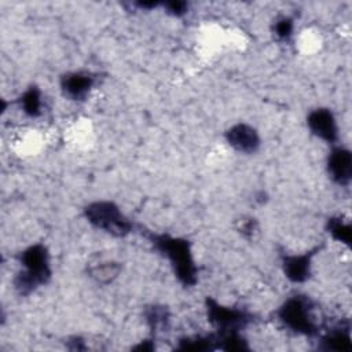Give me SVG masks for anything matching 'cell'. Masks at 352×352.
I'll use <instances>...</instances> for the list:
<instances>
[{"instance_id": "1", "label": "cell", "mask_w": 352, "mask_h": 352, "mask_svg": "<svg viewBox=\"0 0 352 352\" xmlns=\"http://www.w3.org/2000/svg\"><path fill=\"white\" fill-rule=\"evenodd\" d=\"M19 260L25 270L16 275L15 289L21 294H29L38 285L45 283L51 275L48 252L43 245H33L21 253Z\"/></svg>"}, {"instance_id": "2", "label": "cell", "mask_w": 352, "mask_h": 352, "mask_svg": "<svg viewBox=\"0 0 352 352\" xmlns=\"http://www.w3.org/2000/svg\"><path fill=\"white\" fill-rule=\"evenodd\" d=\"M153 243L172 263L176 276L186 286L195 283V265L191 257L190 245L184 239L170 238L166 235H153Z\"/></svg>"}, {"instance_id": "3", "label": "cell", "mask_w": 352, "mask_h": 352, "mask_svg": "<svg viewBox=\"0 0 352 352\" xmlns=\"http://www.w3.org/2000/svg\"><path fill=\"white\" fill-rule=\"evenodd\" d=\"M85 216L91 224L116 236H124L132 228L131 223L124 217L120 209L107 201H99L88 205Z\"/></svg>"}, {"instance_id": "4", "label": "cell", "mask_w": 352, "mask_h": 352, "mask_svg": "<svg viewBox=\"0 0 352 352\" xmlns=\"http://www.w3.org/2000/svg\"><path fill=\"white\" fill-rule=\"evenodd\" d=\"M279 319L292 330L312 336L315 333V323L311 315L309 300L296 296L289 298L278 311Z\"/></svg>"}, {"instance_id": "5", "label": "cell", "mask_w": 352, "mask_h": 352, "mask_svg": "<svg viewBox=\"0 0 352 352\" xmlns=\"http://www.w3.org/2000/svg\"><path fill=\"white\" fill-rule=\"evenodd\" d=\"M206 304L209 320L226 331H235L238 327L245 326L249 320V316L239 309L223 307L210 298H208Z\"/></svg>"}, {"instance_id": "6", "label": "cell", "mask_w": 352, "mask_h": 352, "mask_svg": "<svg viewBox=\"0 0 352 352\" xmlns=\"http://www.w3.org/2000/svg\"><path fill=\"white\" fill-rule=\"evenodd\" d=\"M228 143L238 151L254 153L260 146V139L252 126L246 124H236L226 133Z\"/></svg>"}, {"instance_id": "7", "label": "cell", "mask_w": 352, "mask_h": 352, "mask_svg": "<svg viewBox=\"0 0 352 352\" xmlns=\"http://www.w3.org/2000/svg\"><path fill=\"white\" fill-rule=\"evenodd\" d=\"M308 126L314 135L323 140L334 142L337 139V125L334 116L327 109H316L308 116Z\"/></svg>"}, {"instance_id": "8", "label": "cell", "mask_w": 352, "mask_h": 352, "mask_svg": "<svg viewBox=\"0 0 352 352\" xmlns=\"http://www.w3.org/2000/svg\"><path fill=\"white\" fill-rule=\"evenodd\" d=\"M329 173L340 184H346L352 175V155L346 148H334L329 157Z\"/></svg>"}, {"instance_id": "9", "label": "cell", "mask_w": 352, "mask_h": 352, "mask_svg": "<svg viewBox=\"0 0 352 352\" xmlns=\"http://www.w3.org/2000/svg\"><path fill=\"white\" fill-rule=\"evenodd\" d=\"M94 84V78L87 73H69L62 77V89L76 100L84 99Z\"/></svg>"}, {"instance_id": "10", "label": "cell", "mask_w": 352, "mask_h": 352, "mask_svg": "<svg viewBox=\"0 0 352 352\" xmlns=\"http://www.w3.org/2000/svg\"><path fill=\"white\" fill-rule=\"evenodd\" d=\"M311 256H285L283 257V270L286 276L293 282H304L309 276Z\"/></svg>"}, {"instance_id": "11", "label": "cell", "mask_w": 352, "mask_h": 352, "mask_svg": "<svg viewBox=\"0 0 352 352\" xmlns=\"http://www.w3.org/2000/svg\"><path fill=\"white\" fill-rule=\"evenodd\" d=\"M21 104L23 111L30 117H37L41 109L40 91L36 87H30L21 98Z\"/></svg>"}, {"instance_id": "12", "label": "cell", "mask_w": 352, "mask_h": 352, "mask_svg": "<svg viewBox=\"0 0 352 352\" xmlns=\"http://www.w3.org/2000/svg\"><path fill=\"white\" fill-rule=\"evenodd\" d=\"M324 344L327 349H333V351H346L351 346L349 337L342 331H334L329 334L324 338Z\"/></svg>"}, {"instance_id": "13", "label": "cell", "mask_w": 352, "mask_h": 352, "mask_svg": "<svg viewBox=\"0 0 352 352\" xmlns=\"http://www.w3.org/2000/svg\"><path fill=\"white\" fill-rule=\"evenodd\" d=\"M329 230L336 239L346 245L351 242V227L348 224L341 223L340 219H331L329 221Z\"/></svg>"}, {"instance_id": "14", "label": "cell", "mask_w": 352, "mask_h": 352, "mask_svg": "<svg viewBox=\"0 0 352 352\" xmlns=\"http://www.w3.org/2000/svg\"><path fill=\"white\" fill-rule=\"evenodd\" d=\"M118 270H120L118 265L111 264V263H104V264H99V267H95L91 271V274L99 282H109L114 276H117Z\"/></svg>"}, {"instance_id": "15", "label": "cell", "mask_w": 352, "mask_h": 352, "mask_svg": "<svg viewBox=\"0 0 352 352\" xmlns=\"http://www.w3.org/2000/svg\"><path fill=\"white\" fill-rule=\"evenodd\" d=\"M293 32V22L289 18H282L275 23V34L280 40H286L290 37Z\"/></svg>"}, {"instance_id": "16", "label": "cell", "mask_w": 352, "mask_h": 352, "mask_svg": "<svg viewBox=\"0 0 352 352\" xmlns=\"http://www.w3.org/2000/svg\"><path fill=\"white\" fill-rule=\"evenodd\" d=\"M147 320L153 327H158L160 324H164L165 320H166L165 311L162 308H158V307L150 308V311L147 312Z\"/></svg>"}, {"instance_id": "17", "label": "cell", "mask_w": 352, "mask_h": 352, "mask_svg": "<svg viewBox=\"0 0 352 352\" xmlns=\"http://www.w3.org/2000/svg\"><path fill=\"white\" fill-rule=\"evenodd\" d=\"M164 6L169 14L176 15V16H180V15L186 14V11H187V3H184V1H168Z\"/></svg>"}]
</instances>
